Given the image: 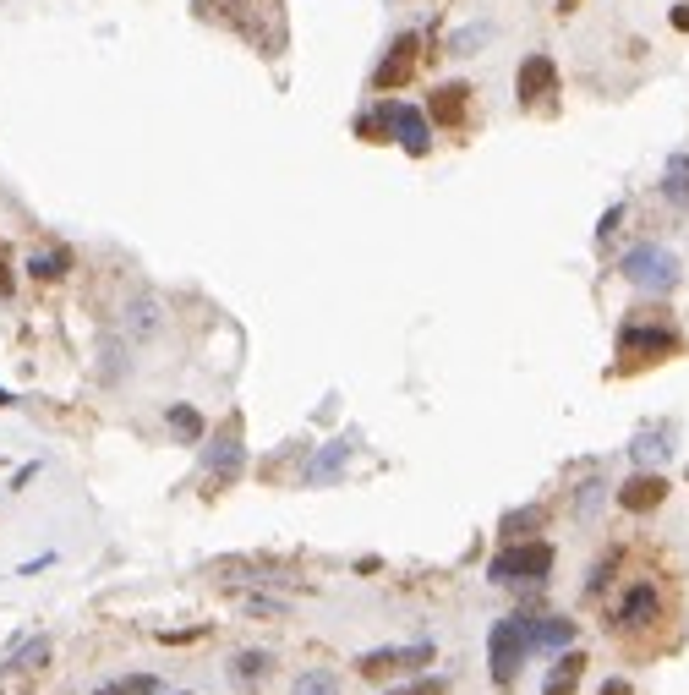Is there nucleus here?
Masks as SVG:
<instances>
[{
    "mask_svg": "<svg viewBox=\"0 0 689 695\" xmlns=\"http://www.w3.org/2000/svg\"><path fill=\"white\" fill-rule=\"evenodd\" d=\"M662 187H668L673 203H689V154H673L668 159V181H662Z\"/></svg>",
    "mask_w": 689,
    "mask_h": 695,
    "instance_id": "nucleus-20",
    "label": "nucleus"
},
{
    "mask_svg": "<svg viewBox=\"0 0 689 695\" xmlns=\"http://www.w3.org/2000/svg\"><path fill=\"white\" fill-rule=\"evenodd\" d=\"M607 630L629 657H662L679 646V581L662 570H640L607 613Z\"/></svg>",
    "mask_w": 689,
    "mask_h": 695,
    "instance_id": "nucleus-1",
    "label": "nucleus"
},
{
    "mask_svg": "<svg viewBox=\"0 0 689 695\" xmlns=\"http://www.w3.org/2000/svg\"><path fill=\"white\" fill-rule=\"evenodd\" d=\"M427 121L449 126V132H460V126L471 121V83H443V88H432Z\"/></svg>",
    "mask_w": 689,
    "mask_h": 695,
    "instance_id": "nucleus-11",
    "label": "nucleus"
},
{
    "mask_svg": "<svg viewBox=\"0 0 689 695\" xmlns=\"http://www.w3.org/2000/svg\"><path fill=\"white\" fill-rule=\"evenodd\" d=\"M389 695H449V679H416V685L389 690Z\"/></svg>",
    "mask_w": 689,
    "mask_h": 695,
    "instance_id": "nucleus-29",
    "label": "nucleus"
},
{
    "mask_svg": "<svg viewBox=\"0 0 689 695\" xmlns=\"http://www.w3.org/2000/svg\"><path fill=\"white\" fill-rule=\"evenodd\" d=\"M416 66H422V39H416V33H400V39L389 44V55L378 61V72H372V88H378V94H394V88H405L416 77Z\"/></svg>",
    "mask_w": 689,
    "mask_h": 695,
    "instance_id": "nucleus-7",
    "label": "nucleus"
},
{
    "mask_svg": "<svg viewBox=\"0 0 689 695\" xmlns=\"http://www.w3.org/2000/svg\"><path fill=\"white\" fill-rule=\"evenodd\" d=\"M618 219H624V208H607V214H602V225H597V241L613 236V230H618Z\"/></svg>",
    "mask_w": 689,
    "mask_h": 695,
    "instance_id": "nucleus-31",
    "label": "nucleus"
},
{
    "mask_svg": "<svg viewBox=\"0 0 689 695\" xmlns=\"http://www.w3.org/2000/svg\"><path fill=\"white\" fill-rule=\"evenodd\" d=\"M356 137H361V143H383V137H389V121H383V110H378V115H361V121H356Z\"/></svg>",
    "mask_w": 689,
    "mask_h": 695,
    "instance_id": "nucleus-26",
    "label": "nucleus"
},
{
    "mask_svg": "<svg viewBox=\"0 0 689 695\" xmlns=\"http://www.w3.org/2000/svg\"><path fill=\"white\" fill-rule=\"evenodd\" d=\"M668 455V444H662V433H640L635 444H629V460H640V466H651V460Z\"/></svg>",
    "mask_w": 689,
    "mask_h": 695,
    "instance_id": "nucleus-23",
    "label": "nucleus"
},
{
    "mask_svg": "<svg viewBox=\"0 0 689 695\" xmlns=\"http://www.w3.org/2000/svg\"><path fill=\"white\" fill-rule=\"evenodd\" d=\"M241 466H247V449H241V416H230L225 422V433L208 444V477L225 488V482H236L241 477Z\"/></svg>",
    "mask_w": 689,
    "mask_h": 695,
    "instance_id": "nucleus-10",
    "label": "nucleus"
},
{
    "mask_svg": "<svg viewBox=\"0 0 689 695\" xmlns=\"http://www.w3.org/2000/svg\"><path fill=\"white\" fill-rule=\"evenodd\" d=\"M11 291H17V280H11V269L0 263V296H11Z\"/></svg>",
    "mask_w": 689,
    "mask_h": 695,
    "instance_id": "nucleus-34",
    "label": "nucleus"
},
{
    "mask_svg": "<svg viewBox=\"0 0 689 695\" xmlns=\"http://www.w3.org/2000/svg\"><path fill=\"white\" fill-rule=\"evenodd\" d=\"M673 28L689 33V0H679V6H673Z\"/></svg>",
    "mask_w": 689,
    "mask_h": 695,
    "instance_id": "nucleus-32",
    "label": "nucleus"
},
{
    "mask_svg": "<svg viewBox=\"0 0 689 695\" xmlns=\"http://www.w3.org/2000/svg\"><path fill=\"white\" fill-rule=\"evenodd\" d=\"M159 323H165V312H159L154 296H137L132 307H126V334H132V340H154Z\"/></svg>",
    "mask_w": 689,
    "mask_h": 695,
    "instance_id": "nucleus-13",
    "label": "nucleus"
},
{
    "mask_svg": "<svg viewBox=\"0 0 689 695\" xmlns=\"http://www.w3.org/2000/svg\"><path fill=\"white\" fill-rule=\"evenodd\" d=\"M618 269H624L629 285H640V291H651V296H668L673 285L684 280V263L673 258L668 247H657V241H640V247H629Z\"/></svg>",
    "mask_w": 689,
    "mask_h": 695,
    "instance_id": "nucleus-2",
    "label": "nucleus"
},
{
    "mask_svg": "<svg viewBox=\"0 0 689 695\" xmlns=\"http://www.w3.org/2000/svg\"><path fill=\"white\" fill-rule=\"evenodd\" d=\"M165 427L175 438H181V444H197V438H203V416L192 411V405H170L165 411Z\"/></svg>",
    "mask_w": 689,
    "mask_h": 695,
    "instance_id": "nucleus-16",
    "label": "nucleus"
},
{
    "mask_svg": "<svg viewBox=\"0 0 689 695\" xmlns=\"http://www.w3.org/2000/svg\"><path fill=\"white\" fill-rule=\"evenodd\" d=\"M66 269H72V252H33V258H28V274H33V280H61V274Z\"/></svg>",
    "mask_w": 689,
    "mask_h": 695,
    "instance_id": "nucleus-17",
    "label": "nucleus"
},
{
    "mask_svg": "<svg viewBox=\"0 0 689 695\" xmlns=\"http://www.w3.org/2000/svg\"><path fill=\"white\" fill-rule=\"evenodd\" d=\"M93 695H121V690H115V685H104V690H93Z\"/></svg>",
    "mask_w": 689,
    "mask_h": 695,
    "instance_id": "nucleus-36",
    "label": "nucleus"
},
{
    "mask_svg": "<svg viewBox=\"0 0 689 695\" xmlns=\"http://www.w3.org/2000/svg\"><path fill=\"white\" fill-rule=\"evenodd\" d=\"M44 663H50V635H33V641L17 646V663L11 668H44Z\"/></svg>",
    "mask_w": 689,
    "mask_h": 695,
    "instance_id": "nucleus-21",
    "label": "nucleus"
},
{
    "mask_svg": "<svg viewBox=\"0 0 689 695\" xmlns=\"http://www.w3.org/2000/svg\"><path fill=\"white\" fill-rule=\"evenodd\" d=\"M115 690L121 695H159V679L154 674H126V679H115Z\"/></svg>",
    "mask_w": 689,
    "mask_h": 695,
    "instance_id": "nucleus-27",
    "label": "nucleus"
},
{
    "mask_svg": "<svg viewBox=\"0 0 689 695\" xmlns=\"http://www.w3.org/2000/svg\"><path fill=\"white\" fill-rule=\"evenodd\" d=\"M383 121H389L394 143L405 148L411 159H422L432 148V132H427V110H416V104H383Z\"/></svg>",
    "mask_w": 689,
    "mask_h": 695,
    "instance_id": "nucleus-9",
    "label": "nucleus"
},
{
    "mask_svg": "<svg viewBox=\"0 0 689 695\" xmlns=\"http://www.w3.org/2000/svg\"><path fill=\"white\" fill-rule=\"evenodd\" d=\"M290 695H340V679L329 674V668H307V674L296 679V690Z\"/></svg>",
    "mask_w": 689,
    "mask_h": 695,
    "instance_id": "nucleus-19",
    "label": "nucleus"
},
{
    "mask_svg": "<svg viewBox=\"0 0 689 695\" xmlns=\"http://www.w3.org/2000/svg\"><path fill=\"white\" fill-rule=\"evenodd\" d=\"M515 94L525 110H547L558 94V66H553V55H525L520 61V77H515Z\"/></svg>",
    "mask_w": 689,
    "mask_h": 695,
    "instance_id": "nucleus-8",
    "label": "nucleus"
},
{
    "mask_svg": "<svg viewBox=\"0 0 689 695\" xmlns=\"http://www.w3.org/2000/svg\"><path fill=\"white\" fill-rule=\"evenodd\" d=\"M268 663H274L268 652H241L236 663H230V679H236V685H258V679L268 674Z\"/></svg>",
    "mask_w": 689,
    "mask_h": 695,
    "instance_id": "nucleus-18",
    "label": "nucleus"
},
{
    "mask_svg": "<svg viewBox=\"0 0 689 695\" xmlns=\"http://www.w3.org/2000/svg\"><path fill=\"white\" fill-rule=\"evenodd\" d=\"M531 526H542V509H515V515H504V526H498V531L515 542V537H525Z\"/></svg>",
    "mask_w": 689,
    "mask_h": 695,
    "instance_id": "nucleus-25",
    "label": "nucleus"
},
{
    "mask_svg": "<svg viewBox=\"0 0 689 695\" xmlns=\"http://www.w3.org/2000/svg\"><path fill=\"white\" fill-rule=\"evenodd\" d=\"M525 624H531V646H569L575 641V619H531V613H525Z\"/></svg>",
    "mask_w": 689,
    "mask_h": 695,
    "instance_id": "nucleus-15",
    "label": "nucleus"
},
{
    "mask_svg": "<svg viewBox=\"0 0 689 695\" xmlns=\"http://www.w3.org/2000/svg\"><path fill=\"white\" fill-rule=\"evenodd\" d=\"M247 613H263V619H279V613H285V602H274V597H247Z\"/></svg>",
    "mask_w": 689,
    "mask_h": 695,
    "instance_id": "nucleus-30",
    "label": "nucleus"
},
{
    "mask_svg": "<svg viewBox=\"0 0 689 695\" xmlns=\"http://www.w3.org/2000/svg\"><path fill=\"white\" fill-rule=\"evenodd\" d=\"M602 695H635V690H629V679H607Z\"/></svg>",
    "mask_w": 689,
    "mask_h": 695,
    "instance_id": "nucleus-33",
    "label": "nucleus"
},
{
    "mask_svg": "<svg viewBox=\"0 0 689 695\" xmlns=\"http://www.w3.org/2000/svg\"><path fill=\"white\" fill-rule=\"evenodd\" d=\"M6 405H17V400H11V395H6V389H0V411H6Z\"/></svg>",
    "mask_w": 689,
    "mask_h": 695,
    "instance_id": "nucleus-35",
    "label": "nucleus"
},
{
    "mask_svg": "<svg viewBox=\"0 0 689 695\" xmlns=\"http://www.w3.org/2000/svg\"><path fill=\"white\" fill-rule=\"evenodd\" d=\"M673 351H679V334L673 329H662V323H624V334H618V373L651 367Z\"/></svg>",
    "mask_w": 689,
    "mask_h": 695,
    "instance_id": "nucleus-5",
    "label": "nucleus"
},
{
    "mask_svg": "<svg viewBox=\"0 0 689 695\" xmlns=\"http://www.w3.org/2000/svg\"><path fill=\"white\" fill-rule=\"evenodd\" d=\"M553 570V542H509L504 553H493L487 581L493 586H536Z\"/></svg>",
    "mask_w": 689,
    "mask_h": 695,
    "instance_id": "nucleus-3",
    "label": "nucleus"
},
{
    "mask_svg": "<svg viewBox=\"0 0 689 695\" xmlns=\"http://www.w3.org/2000/svg\"><path fill=\"white\" fill-rule=\"evenodd\" d=\"M432 663V641H416V646H383V652H361L356 657V668H361V679H394V674H416V668H427Z\"/></svg>",
    "mask_w": 689,
    "mask_h": 695,
    "instance_id": "nucleus-6",
    "label": "nucleus"
},
{
    "mask_svg": "<svg viewBox=\"0 0 689 695\" xmlns=\"http://www.w3.org/2000/svg\"><path fill=\"white\" fill-rule=\"evenodd\" d=\"M525 652H531V624H525V613L498 619L493 635H487V668H493V685H515Z\"/></svg>",
    "mask_w": 689,
    "mask_h": 695,
    "instance_id": "nucleus-4",
    "label": "nucleus"
},
{
    "mask_svg": "<svg viewBox=\"0 0 689 695\" xmlns=\"http://www.w3.org/2000/svg\"><path fill=\"white\" fill-rule=\"evenodd\" d=\"M345 455H350V444H334L329 455H318V460H312V471H307V482H323V477H334V471L345 466Z\"/></svg>",
    "mask_w": 689,
    "mask_h": 695,
    "instance_id": "nucleus-24",
    "label": "nucleus"
},
{
    "mask_svg": "<svg viewBox=\"0 0 689 695\" xmlns=\"http://www.w3.org/2000/svg\"><path fill=\"white\" fill-rule=\"evenodd\" d=\"M487 33H493L487 22H476V28H460V33L449 39V55H476V50L487 44Z\"/></svg>",
    "mask_w": 689,
    "mask_h": 695,
    "instance_id": "nucleus-22",
    "label": "nucleus"
},
{
    "mask_svg": "<svg viewBox=\"0 0 689 695\" xmlns=\"http://www.w3.org/2000/svg\"><path fill=\"white\" fill-rule=\"evenodd\" d=\"M662 498H668V477H657V471H635V477L618 488V504H624L629 515H651V509H662Z\"/></svg>",
    "mask_w": 689,
    "mask_h": 695,
    "instance_id": "nucleus-12",
    "label": "nucleus"
},
{
    "mask_svg": "<svg viewBox=\"0 0 689 695\" xmlns=\"http://www.w3.org/2000/svg\"><path fill=\"white\" fill-rule=\"evenodd\" d=\"M575 504H580V515H597V504H602V482H597V477H591V482H580Z\"/></svg>",
    "mask_w": 689,
    "mask_h": 695,
    "instance_id": "nucleus-28",
    "label": "nucleus"
},
{
    "mask_svg": "<svg viewBox=\"0 0 689 695\" xmlns=\"http://www.w3.org/2000/svg\"><path fill=\"white\" fill-rule=\"evenodd\" d=\"M580 679H586V657H580V652H564V657L553 663V674H547L542 695H575Z\"/></svg>",
    "mask_w": 689,
    "mask_h": 695,
    "instance_id": "nucleus-14",
    "label": "nucleus"
}]
</instances>
